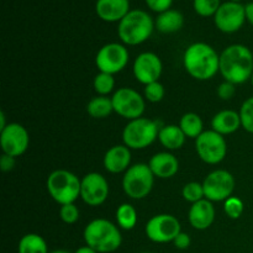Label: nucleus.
I'll return each instance as SVG.
<instances>
[{"label": "nucleus", "instance_id": "nucleus-1", "mask_svg": "<svg viewBox=\"0 0 253 253\" xmlns=\"http://www.w3.org/2000/svg\"><path fill=\"white\" fill-rule=\"evenodd\" d=\"M220 73L226 82L246 83L253 73V54L245 44H231L220 54Z\"/></svg>", "mask_w": 253, "mask_h": 253}, {"label": "nucleus", "instance_id": "nucleus-2", "mask_svg": "<svg viewBox=\"0 0 253 253\" xmlns=\"http://www.w3.org/2000/svg\"><path fill=\"white\" fill-rule=\"evenodd\" d=\"M183 64L190 77L197 81H209L220 72V54L210 44L195 42L183 56Z\"/></svg>", "mask_w": 253, "mask_h": 253}, {"label": "nucleus", "instance_id": "nucleus-3", "mask_svg": "<svg viewBox=\"0 0 253 253\" xmlns=\"http://www.w3.org/2000/svg\"><path fill=\"white\" fill-rule=\"evenodd\" d=\"M86 246L98 253L116 251L123 244V236L115 224L106 219H95L89 222L83 232Z\"/></svg>", "mask_w": 253, "mask_h": 253}, {"label": "nucleus", "instance_id": "nucleus-4", "mask_svg": "<svg viewBox=\"0 0 253 253\" xmlns=\"http://www.w3.org/2000/svg\"><path fill=\"white\" fill-rule=\"evenodd\" d=\"M155 29V21L143 10H130L119 22L118 34L121 41L128 46H137L147 41Z\"/></svg>", "mask_w": 253, "mask_h": 253}, {"label": "nucleus", "instance_id": "nucleus-5", "mask_svg": "<svg viewBox=\"0 0 253 253\" xmlns=\"http://www.w3.org/2000/svg\"><path fill=\"white\" fill-rule=\"evenodd\" d=\"M47 190L56 203L72 204L81 197L82 180L67 169H56L47 178Z\"/></svg>", "mask_w": 253, "mask_h": 253}, {"label": "nucleus", "instance_id": "nucleus-6", "mask_svg": "<svg viewBox=\"0 0 253 253\" xmlns=\"http://www.w3.org/2000/svg\"><path fill=\"white\" fill-rule=\"evenodd\" d=\"M160 130L157 121L150 119L138 118L128 121L123 131L124 145L130 150H143L157 140Z\"/></svg>", "mask_w": 253, "mask_h": 253}, {"label": "nucleus", "instance_id": "nucleus-7", "mask_svg": "<svg viewBox=\"0 0 253 253\" xmlns=\"http://www.w3.org/2000/svg\"><path fill=\"white\" fill-rule=\"evenodd\" d=\"M155 175L150 166L146 163H136L125 172L123 178V189L128 198L135 200L143 199L152 190Z\"/></svg>", "mask_w": 253, "mask_h": 253}, {"label": "nucleus", "instance_id": "nucleus-8", "mask_svg": "<svg viewBox=\"0 0 253 253\" xmlns=\"http://www.w3.org/2000/svg\"><path fill=\"white\" fill-rule=\"evenodd\" d=\"M195 150L203 162L217 165L226 157L227 143L224 136L214 130H208L195 140Z\"/></svg>", "mask_w": 253, "mask_h": 253}, {"label": "nucleus", "instance_id": "nucleus-9", "mask_svg": "<svg viewBox=\"0 0 253 253\" xmlns=\"http://www.w3.org/2000/svg\"><path fill=\"white\" fill-rule=\"evenodd\" d=\"M146 236L156 244H168L182 232L179 220L169 214H160L151 217L145 227Z\"/></svg>", "mask_w": 253, "mask_h": 253}, {"label": "nucleus", "instance_id": "nucleus-10", "mask_svg": "<svg viewBox=\"0 0 253 253\" xmlns=\"http://www.w3.org/2000/svg\"><path fill=\"white\" fill-rule=\"evenodd\" d=\"M114 111L121 118L127 120H135L145 113V99L138 91L132 88H120L114 93L113 98Z\"/></svg>", "mask_w": 253, "mask_h": 253}, {"label": "nucleus", "instance_id": "nucleus-11", "mask_svg": "<svg viewBox=\"0 0 253 253\" xmlns=\"http://www.w3.org/2000/svg\"><path fill=\"white\" fill-rule=\"evenodd\" d=\"M128 58L130 54L124 44L111 42L104 44L99 49L95 57V64L100 72L114 76L127 66Z\"/></svg>", "mask_w": 253, "mask_h": 253}, {"label": "nucleus", "instance_id": "nucleus-12", "mask_svg": "<svg viewBox=\"0 0 253 253\" xmlns=\"http://www.w3.org/2000/svg\"><path fill=\"white\" fill-rule=\"evenodd\" d=\"M205 199L210 202H225L232 197L235 189V178L225 169H216L209 173L203 182Z\"/></svg>", "mask_w": 253, "mask_h": 253}, {"label": "nucleus", "instance_id": "nucleus-13", "mask_svg": "<svg viewBox=\"0 0 253 253\" xmlns=\"http://www.w3.org/2000/svg\"><path fill=\"white\" fill-rule=\"evenodd\" d=\"M0 145L5 155L20 157L26 152L30 145V136L26 128L17 123L7 124L4 130L0 131Z\"/></svg>", "mask_w": 253, "mask_h": 253}, {"label": "nucleus", "instance_id": "nucleus-14", "mask_svg": "<svg viewBox=\"0 0 253 253\" xmlns=\"http://www.w3.org/2000/svg\"><path fill=\"white\" fill-rule=\"evenodd\" d=\"M246 21L245 5L241 2L226 1L220 5L214 15V22L217 29L225 34H234L244 26Z\"/></svg>", "mask_w": 253, "mask_h": 253}, {"label": "nucleus", "instance_id": "nucleus-15", "mask_svg": "<svg viewBox=\"0 0 253 253\" xmlns=\"http://www.w3.org/2000/svg\"><path fill=\"white\" fill-rule=\"evenodd\" d=\"M81 198L89 207L104 204L109 197V183L100 173L91 172L82 178Z\"/></svg>", "mask_w": 253, "mask_h": 253}, {"label": "nucleus", "instance_id": "nucleus-16", "mask_svg": "<svg viewBox=\"0 0 253 253\" xmlns=\"http://www.w3.org/2000/svg\"><path fill=\"white\" fill-rule=\"evenodd\" d=\"M163 71V64L160 57L153 52H143L136 57L132 72L136 81L143 85L158 82Z\"/></svg>", "mask_w": 253, "mask_h": 253}, {"label": "nucleus", "instance_id": "nucleus-17", "mask_svg": "<svg viewBox=\"0 0 253 253\" xmlns=\"http://www.w3.org/2000/svg\"><path fill=\"white\" fill-rule=\"evenodd\" d=\"M104 167L113 174L126 172L131 167V151L125 145L113 146L104 156Z\"/></svg>", "mask_w": 253, "mask_h": 253}, {"label": "nucleus", "instance_id": "nucleus-18", "mask_svg": "<svg viewBox=\"0 0 253 253\" xmlns=\"http://www.w3.org/2000/svg\"><path fill=\"white\" fill-rule=\"evenodd\" d=\"M95 12L103 21L120 22L130 12L128 0H98Z\"/></svg>", "mask_w": 253, "mask_h": 253}, {"label": "nucleus", "instance_id": "nucleus-19", "mask_svg": "<svg viewBox=\"0 0 253 253\" xmlns=\"http://www.w3.org/2000/svg\"><path fill=\"white\" fill-rule=\"evenodd\" d=\"M190 225L197 230H207L215 220V208L212 202L203 199L192 204L188 214Z\"/></svg>", "mask_w": 253, "mask_h": 253}, {"label": "nucleus", "instance_id": "nucleus-20", "mask_svg": "<svg viewBox=\"0 0 253 253\" xmlns=\"http://www.w3.org/2000/svg\"><path fill=\"white\" fill-rule=\"evenodd\" d=\"M151 170L153 175L161 179H168L174 177L179 169V162L177 157L170 152H158L151 157L150 163Z\"/></svg>", "mask_w": 253, "mask_h": 253}, {"label": "nucleus", "instance_id": "nucleus-21", "mask_svg": "<svg viewBox=\"0 0 253 253\" xmlns=\"http://www.w3.org/2000/svg\"><path fill=\"white\" fill-rule=\"evenodd\" d=\"M212 130L220 135H230L241 127V118L237 111L222 110L217 113L211 120Z\"/></svg>", "mask_w": 253, "mask_h": 253}, {"label": "nucleus", "instance_id": "nucleus-22", "mask_svg": "<svg viewBox=\"0 0 253 253\" xmlns=\"http://www.w3.org/2000/svg\"><path fill=\"white\" fill-rule=\"evenodd\" d=\"M184 25V16L178 10L169 9L158 14L155 21L156 29L162 34H174L179 31Z\"/></svg>", "mask_w": 253, "mask_h": 253}, {"label": "nucleus", "instance_id": "nucleus-23", "mask_svg": "<svg viewBox=\"0 0 253 253\" xmlns=\"http://www.w3.org/2000/svg\"><path fill=\"white\" fill-rule=\"evenodd\" d=\"M187 136L179 127V125H166L161 127L158 133V140L161 145L168 151L179 150L183 147Z\"/></svg>", "mask_w": 253, "mask_h": 253}, {"label": "nucleus", "instance_id": "nucleus-24", "mask_svg": "<svg viewBox=\"0 0 253 253\" xmlns=\"http://www.w3.org/2000/svg\"><path fill=\"white\" fill-rule=\"evenodd\" d=\"M19 253H49L46 241L39 234H27L21 237L17 246Z\"/></svg>", "mask_w": 253, "mask_h": 253}, {"label": "nucleus", "instance_id": "nucleus-25", "mask_svg": "<svg viewBox=\"0 0 253 253\" xmlns=\"http://www.w3.org/2000/svg\"><path fill=\"white\" fill-rule=\"evenodd\" d=\"M86 111L94 119H105L114 111L113 100L108 96L99 95L91 99L86 105Z\"/></svg>", "mask_w": 253, "mask_h": 253}, {"label": "nucleus", "instance_id": "nucleus-26", "mask_svg": "<svg viewBox=\"0 0 253 253\" xmlns=\"http://www.w3.org/2000/svg\"><path fill=\"white\" fill-rule=\"evenodd\" d=\"M179 127L184 132V135L189 138H195L197 140L204 131V124H203L202 118L195 113H187L182 116L179 121Z\"/></svg>", "mask_w": 253, "mask_h": 253}, {"label": "nucleus", "instance_id": "nucleus-27", "mask_svg": "<svg viewBox=\"0 0 253 253\" xmlns=\"http://www.w3.org/2000/svg\"><path fill=\"white\" fill-rule=\"evenodd\" d=\"M137 211L131 204H121L116 210V221L124 230H132L137 224Z\"/></svg>", "mask_w": 253, "mask_h": 253}, {"label": "nucleus", "instance_id": "nucleus-28", "mask_svg": "<svg viewBox=\"0 0 253 253\" xmlns=\"http://www.w3.org/2000/svg\"><path fill=\"white\" fill-rule=\"evenodd\" d=\"M94 90L99 94V95L106 96L108 94H110L111 91L115 88V79H114L113 74L109 73H98L94 78L93 82Z\"/></svg>", "mask_w": 253, "mask_h": 253}, {"label": "nucleus", "instance_id": "nucleus-29", "mask_svg": "<svg viewBox=\"0 0 253 253\" xmlns=\"http://www.w3.org/2000/svg\"><path fill=\"white\" fill-rule=\"evenodd\" d=\"M182 195L183 198H184V200L192 203V204H194V203L197 202H200V200H203L205 198L203 183H198V182L187 183V184L183 187Z\"/></svg>", "mask_w": 253, "mask_h": 253}, {"label": "nucleus", "instance_id": "nucleus-30", "mask_svg": "<svg viewBox=\"0 0 253 253\" xmlns=\"http://www.w3.org/2000/svg\"><path fill=\"white\" fill-rule=\"evenodd\" d=\"M220 0H193V7L195 12L203 17L214 16L219 10Z\"/></svg>", "mask_w": 253, "mask_h": 253}, {"label": "nucleus", "instance_id": "nucleus-31", "mask_svg": "<svg viewBox=\"0 0 253 253\" xmlns=\"http://www.w3.org/2000/svg\"><path fill=\"white\" fill-rule=\"evenodd\" d=\"M241 126L247 132L253 133V96L246 99L240 109Z\"/></svg>", "mask_w": 253, "mask_h": 253}, {"label": "nucleus", "instance_id": "nucleus-32", "mask_svg": "<svg viewBox=\"0 0 253 253\" xmlns=\"http://www.w3.org/2000/svg\"><path fill=\"white\" fill-rule=\"evenodd\" d=\"M245 205L240 198L237 197H230L229 199H226L224 202V211L230 219L237 220L241 217V215L244 214Z\"/></svg>", "mask_w": 253, "mask_h": 253}, {"label": "nucleus", "instance_id": "nucleus-33", "mask_svg": "<svg viewBox=\"0 0 253 253\" xmlns=\"http://www.w3.org/2000/svg\"><path fill=\"white\" fill-rule=\"evenodd\" d=\"M165 86L160 82H153L145 85V98L150 103H160L165 98Z\"/></svg>", "mask_w": 253, "mask_h": 253}, {"label": "nucleus", "instance_id": "nucleus-34", "mask_svg": "<svg viewBox=\"0 0 253 253\" xmlns=\"http://www.w3.org/2000/svg\"><path fill=\"white\" fill-rule=\"evenodd\" d=\"M59 217H61V220L64 224H76L79 219V209L76 207L74 203H72V204L61 205V209H59Z\"/></svg>", "mask_w": 253, "mask_h": 253}, {"label": "nucleus", "instance_id": "nucleus-35", "mask_svg": "<svg viewBox=\"0 0 253 253\" xmlns=\"http://www.w3.org/2000/svg\"><path fill=\"white\" fill-rule=\"evenodd\" d=\"M236 84L230 83V82H222L221 84L217 88V95H219L220 99L222 100H230L235 96L236 94Z\"/></svg>", "mask_w": 253, "mask_h": 253}, {"label": "nucleus", "instance_id": "nucleus-36", "mask_svg": "<svg viewBox=\"0 0 253 253\" xmlns=\"http://www.w3.org/2000/svg\"><path fill=\"white\" fill-rule=\"evenodd\" d=\"M145 1L152 11L158 12V14L169 10L173 4V0H145Z\"/></svg>", "mask_w": 253, "mask_h": 253}, {"label": "nucleus", "instance_id": "nucleus-37", "mask_svg": "<svg viewBox=\"0 0 253 253\" xmlns=\"http://www.w3.org/2000/svg\"><path fill=\"white\" fill-rule=\"evenodd\" d=\"M190 242H192V240H190L189 235L183 231L173 240V244H174L175 249L178 250H187L190 246Z\"/></svg>", "mask_w": 253, "mask_h": 253}, {"label": "nucleus", "instance_id": "nucleus-38", "mask_svg": "<svg viewBox=\"0 0 253 253\" xmlns=\"http://www.w3.org/2000/svg\"><path fill=\"white\" fill-rule=\"evenodd\" d=\"M15 163H16L15 157H12V156L2 153V156L0 157V168H1L2 172H10V170L14 169Z\"/></svg>", "mask_w": 253, "mask_h": 253}, {"label": "nucleus", "instance_id": "nucleus-39", "mask_svg": "<svg viewBox=\"0 0 253 253\" xmlns=\"http://www.w3.org/2000/svg\"><path fill=\"white\" fill-rule=\"evenodd\" d=\"M245 11H246V20L253 26V1L245 5Z\"/></svg>", "mask_w": 253, "mask_h": 253}, {"label": "nucleus", "instance_id": "nucleus-40", "mask_svg": "<svg viewBox=\"0 0 253 253\" xmlns=\"http://www.w3.org/2000/svg\"><path fill=\"white\" fill-rule=\"evenodd\" d=\"M74 253H98L95 251V250H93L91 249V247H89V246H83V247H79L78 250H77L76 252Z\"/></svg>", "mask_w": 253, "mask_h": 253}, {"label": "nucleus", "instance_id": "nucleus-41", "mask_svg": "<svg viewBox=\"0 0 253 253\" xmlns=\"http://www.w3.org/2000/svg\"><path fill=\"white\" fill-rule=\"evenodd\" d=\"M5 119H6V118H5L4 111H0V131L4 130V128L7 126L6 120H5Z\"/></svg>", "mask_w": 253, "mask_h": 253}, {"label": "nucleus", "instance_id": "nucleus-42", "mask_svg": "<svg viewBox=\"0 0 253 253\" xmlns=\"http://www.w3.org/2000/svg\"><path fill=\"white\" fill-rule=\"evenodd\" d=\"M49 253H69V252L66 251V250H56V251H52Z\"/></svg>", "mask_w": 253, "mask_h": 253}, {"label": "nucleus", "instance_id": "nucleus-43", "mask_svg": "<svg viewBox=\"0 0 253 253\" xmlns=\"http://www.w3.org/2000/svg\"><path fill=\"white\" fill-rule=\"evenodd\" d=\"M251 83H252V85H253V73H252V77H251Z\"/></svg>", "mask_w": 253, "mask_h": 253}, {"label": "nucleus", "instance_id": "nucleus-44", "mask_svg": "<svg viewBox=\"0 0 253 253\" xmlns=\"http://www.w3.org/2000/svg\"><path fill=\"white\" fill-rule=\"evenodd\" d=\"M231 1H235V2H240V0H231Z\"/></svg>", "mask_w": 253, "mask_h": 253}, {"label": "nucleus", "instance_id": "nucleus-45", "mask_svg": "<svg viewBox=\"0 0 253 253\" xmlns=\"http://www.w3.org/2000/svg\"><path fill=\"white\" fill-rule=\"evenodd\" d=\"M141 253H151V252H141Z\"/></svg>", "mask_w": 253, "mask_h": 253}]
</instances>
